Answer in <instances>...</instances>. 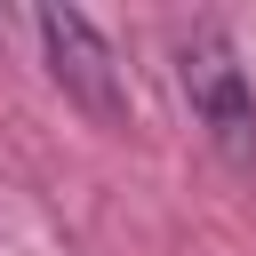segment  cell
<instances>
[{"label":"cell","instance_id":"1","mask_svg":"<svg viewBox=\"0 0 256 256\" xmlns=\"http://www.w3.org/2000/svg\"><path fill=\"white\" fill-rule=\"evenodd\" d=\"M176 80H184L192 120H200L232 160H256V88H248L232 40H224V32H184V48H176Z\"/></svg>","mask_w":256,"mask_h":256},{"label":"cell","instance_id":"2","mask_svg":"<svg viewBox=\"0 0 256 256\" xmlns=\"http://www.w3.org/2000/svg\"><path fill=\"white\" fill-rule=\"evenodd\" d=\"M32 32H40V56H48V72H56V88L88 112V120H104V128H120L128 120V96H120V64H112V40L80 16V8H40L32 16Z\"/></svg>","mask_w":256,"mask_h":256}]
</instances>
